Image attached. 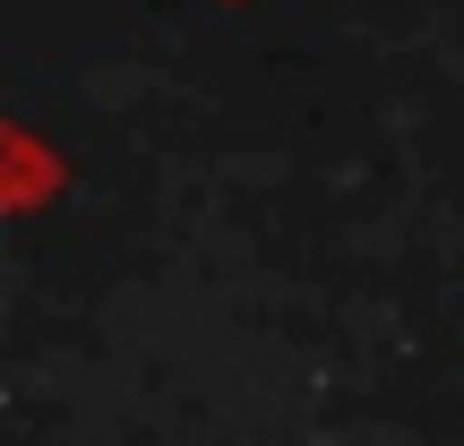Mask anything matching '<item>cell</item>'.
<instances>
[{"label":"cell","instance_id":"2","mask_svg":"<svg viewBox=\"0 0 464 446\" xmlns=\"http://www.w3.org/2000/svg\"><path fill=\"white\" fill-rule=\"evenodd\" d=\"M224 9H241V0H224Z\"/></svg>","mask_w":464,"mask_h":446},{"label":"cell","instance_id":"1","mask_svg":"<svg viewBox=\"0 0 464 446\" xmlns=\"http://www.w3.org/2000/svg\"><path fill=\"white\" fill-rule=\"evenodd\" d=\"M0 164H9V172H0V189H9V215H34L52 189H69V155H52L34 120H9V129H0Z\"/></svg>","mask_w":464,"mask_h":446}]
</instances>
